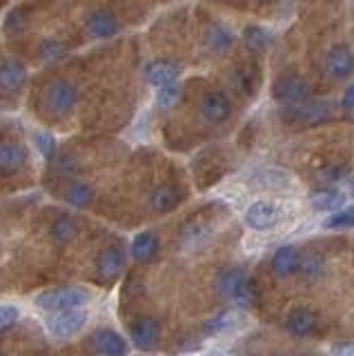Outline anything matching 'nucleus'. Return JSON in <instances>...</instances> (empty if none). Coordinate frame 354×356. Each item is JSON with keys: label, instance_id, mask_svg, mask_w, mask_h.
<instances>
[{"label": "nucleus", "instance_id": "obj_1", "mask_svg": "<svg viewBox=\"0 0 354 356\" xmlns=\"http://www.w3.org/2000/svg\"><path fill=\"white\" fill-rule=\"evenodd\" d=\"M87 300H90V294L83 287H61V289H49V292H42L36 303L47 309V312H63V309H76L83 307Z\"/></svg>", "mask_w": 354, "mask_h": 356}, {"label": "nucleus", "instance_id": "obj_2", "mask_svg": "<svg viewBox=\"0 0 354 356\" xmlns=\"http://www.w3.org/2000/svg\"><path fill=\"white\" fill-rule=\"evenodd\" d=\"M272 94L283 105L301 107L307 103V98H309V85L305 83V78L296 76V74H287V76H281L279 81L274 83Z\"/></svg>", "mask_w": 354, "mask_h": 356}, {"label": "nucleus", "instance_id": "obj_3", "mask_svg": "<svg viewBox=\"0 0 354 356\" xmlns=\"http://www.w3.org/2000/svg\"><path fill=\"white\" fill-rule=\"evenodd\" d=\"M85 323H87V314L81 307L51 312V314L47 316V332L54 339H70L83 330Z\"/></svg>", "mask_w": 354, "mask_h": 356}, {"label": "nucleus", "instance_id": "obj_4", "mask_svg": "<svg viewBox=\"0 0 354 356\" xmlns=\"http://www.w3.org/2000/svg\"><path fill=\"white\" fill-rule=\"evenodd\" d=\"M76 100H79V92L70 81H54L45 92V105L51 114H70Z\"/></svg>", "mask_w": 354, "mask_h": 356}, {"label": "nucleus", "instance_id": "obj_5", "mask_svg": "<svg viewBox=\"0 0 354 356\" xmlns=\"http://www.w3.org/2000/svg\"><path fill=\"white\" fill-rule=\"evenodd\" d=\"M125 267V252L120 248H107L98 254L96 261V272H98V281L109 283L123 272Z\"/></svg>", "mask_w": 354, "mask_h": 356}, {"label": "nucleus", "instance_id": "obj_6", "mask_svg": "<svg viewBox=\"0 0 354 356\" xmlns=\"http://www.w3.org/2000/svg\"><path fill=\"white\" fill-rule=\"evenodd\" d=\"M323 67L332 78H348L354 72V54L346 44H337L328 51Z\"/></svg>", "mask_w": 354, "mask_h": 356}, {"label": "nucleus", "instance_id": "obj_7", "mask_svg": "<svg viewBox=\"0 0 354 356\" xmlns=\"http://www.w3.org/2000/svg\"><path fill=\"white\" fill-rule=\"evenodd\" d=\"M279 207L268 203V200H259V203L250 205V209L246 211V222L252 229H270L279 222Z\"/></svg>", "mask_w": 354, "mask_h": 356}, {"label": "nucleus", "instance_id": "obj_8", "mask_svg": "<svg viewBox=\"0 0 354 356\" xmlns=\"http://www.w3.org/2000/svg\"><path fill=\"white\" fill-rule=\"evenodd\" d=\"M120 29L118 25V20L116 16L112 14V11H94V14L87 18L85 22V31H87V36H92V38H98V40H103V38H112L116 36Z\"/></svg>", "mask_w": 354, "mask_h": 356}, {"label": "nucleus", "instance_id": "obj_9", "mask_svg": "<svg viewBox=\"0 0 354 356\" xmlns=\"http://www.w3.org/2000/svg\"><path fill=\"white\" fill-rule=\"evenodd\" d=\"M181 74V67L172 60H152L145 67V81L154 87L172 85Z\"/></svg>", "mask_w": 354, "mask_h": 356}, {"label": "nucleus", "instance_id": "obj_10", "mask_svg": "<svg viewBox=\"0 0 354 356\" xmlns=\"http://www.w3.org/2000/svg\"><path fill=\"white\" fill-rule=\"evenodd\" d=\"M201 114L207 122L218 125V122L227 120V116H230V100L220 92H209L201 100Z\"/></svg>", "mask_w": 354, "mask_h": 356}, {"label": "nucleus", "instance_id": "obj_11", "mask_svg": "<svg viewBox=\"0 0 354 356\" xmlns=\"http://www.w3.org/2000/svg\"><path fill=\"white\" fill-rule=\"evenodd\" d=\"M94 348L103 356H125L127 354L125 339L112 330H96L94 332Z\"/></svg>", "mask_w": 354, "mask_h": 356}, {"label": "nucleus", "instance_id": "obj_12", "mask_svg": "<svg viewBox=\"0 0 354 356\" xmlns=\"http://www.w3.org/2000/svg\"><path fill=\"white\" fill-rule=\"evenodd\" d=\"M314 314L307 307H296L292 309L285 318V330L292 334V337H307L309 332L314 330Z\"/></svg>", "mask_w": 354, "mask_h": 356}, {"label": "nucleus", "instance_id": "obj_13", "mask_svg": "<svg viewBox=\"0 0 354 356\" xmlns=\"http://www.w3.org/2000/svg\"><path fill=\"white\" fill-rule=\"evenodd\" d=\"M159 334H161V327H159L156 321L140 318L138 323H134V327H131V341L136 343V348L147 350V348H152V345H156Z\"/></svg>", "mask_w": 354, "mask_h": 356}, {"label": "nucleus", "instance_id": "obj_14", "mask_svg": "<svg viewBox=\"0 0 354 356\" xmlns=\"http://www.w3.org/2000/svg\"><path fill=\"white\" fill-rule=\"evenodd\" d=\"M27 152L18 143H0V170L3 172H16L25 165Z\"/></svg>", "mask_w": 354, "mask_h": 356}, {"label": "nucleus", "instance_id": "obj_15", "mask_svg": "<svg viewBox=\"0 0 354 356\" xmlns=\"http://www.w3.org/2000/svg\"><path fill=\"white\" fill-rule=\"evenodd\" d=\"M27 72L25 67L18 60H5L0 63V87L9 89V92H16V89L25 83Z\"/></svg>", "mask_w": 354, "mask_h": 356}, {"label": "nucleus", "instance_id": "obj_16", "mask_svg": "<svg viewBox=\"0 0 354 356\" xmlns=\"http://www.w3.org/2000/svg\"><path fill=\"white\" fill-rule=\"evenodd\" d=\"M298 265V254L294 248H279L272 256V272L279 278L292 276Z\"/></svg>", "mask_w": 354, "mask_h": 356}, {"label": "nucleus", "instance_id": "obj_17", "mask_svg": "<svg viewBox=\"0 0 354 356\" xmlns=\"http://www.w3.org/2000/svg\"><path fill=\"white\" fill-rule=\"evenodd\" d=\"M156 252H159V238L152 232H140L134 238V243H131V256L140 263L152 261Z\"/></svg>", "mask_w": 354, "mask_h": 356}, {"label": "nucleus", "instance_id": "obj_18", "mask_svg": "<svg viewBox=\"0 0 354 356\" xmlns=\"http://www.w3.org/2000/svg\"><path fill=\"white\" fill-rule=\"evenodd\" d=\"M179 200H181V196L176 189L163 185L159 189H154L150 203H152V209L156 211V214H168V211H172L176 205H179Z\"/></svg>", "mask_w": 354, "mask_h": 356}, {"label": "nucleus", "instance_id": "obj_19", "mask_svg": "<svg viewBox=\"0 0 354 356\" xmlns=\"http://www.w3.org/2000/svg\"><path fill=\"white\" fill-rule=\"evenodd\" d=\"M248 274L239 270V267H232V270H223L218 276H216V292L220 296H225L232 300V296H234L236 287L241 285V281L246 278Z\"/></svg>", "mask_w": 354, "mask_h": 356}, {"label": "nucleus", "instance_id": "obj_20", "mask_svg": "<svg viewBox=\"0 0 354 356\" xmlns=\"http://www.w3.org/2000/svg\"><path fill=\"white\" fill-rule=\"evenodd\" d=\"M76 234H79V225H76L70 216H61L49 225V236H51L54 243H58V245L74 241Z\"/></svg>", "mask_w": 354, "mask_h": 356}, {"label": "nucleus", "instance_id": "obj_21", "mask_svg": "<svg viewBox=\"0 0 354 356\" xmlns=\"http://www.w3.org/2000/svg\"><path fill=\"white\" fill-rule=\"evenodd\" d=\"M343 203H346V198L337 189H325V192H316L312 196V207L319 211H339Z\"/></svg>", "mask_w": 354, "mask_h": 356}, {"label": "nucleus", "instance_id": "obj_22", "mask_svg": "<svg viewBox=\"0 0 354 356\" xmlns=\"http://www.w3.org/2000/svg\"><path fill=\"white\" fill-rule=\"evenodd\" d=\"M65 200H67L72 207L83 209V207L90 205V200H92V187L76 181V183L67 185V189H65Z\"/></svg>", "mask_w": 354, "mask_h": 356}, {"label": "nucleus", "instance_id": "obj_23", "mask_svg": "<svg viewBox=\"0 0 354 356\" xmlns=\"http://www.w3.org/2000/svg\"><path fill=\"white\" fill-rule=\"evenodd\" d=\"M232 300H234V303L239 307H243V309L252 307L254 303H257V283H254L250 276H246L241 281V285L236 287V292H234V296H232Z\"/></svg>", "mask_w": 354, "mask_h": 356}, {"label": "nucleus", "instance_id": "obj_24", "mask_svg": "<svg viewBox=\"0 0 354 356\" xmlns=\"http://www.w3.org/2000/svg\"><path fill=\"white\" fill-rule=\"evenodd\" d=\"M294 114L296 118H301L307 125H314V122H321L330 116V109L325 103H314V105H301V107H294Z\"/></svg>", "mask_w": 354, "mask_h": 356}, {"label": "nucleus", "instance_id": "obj_25", "mask_svg": "<svg viewBox=\"0 0 354 356\" xmlns=\"http://www.w3.org/2000/svg\"><path fill=\"white\" fill-rule=\"evenodd\" d=\"M205 44L212 51H223V49H227L230 44H232V33L225 27L212 25V27L207 29V33H205Z\"/></svg>", "mask_w": 354, "mask_h": 356}, {"label": "nucleus", "instance_id": "obj_26", "mask_svg": "<svg viewBox=\"0 0 354 356\" xmlns=\"http://www.w3.org/2000/svg\"><path fill=\"white\" fill-rule=\"evenodd\" d=\"M246 42H248V47L254 49V51H263L268 44L272 42V33L265 29V27H259V25H252L246 29Z\"/></svg>", "mask_w": 354, "mask_h": 356}, {"label": "nucleus", "instance_id": "obj_27", "mask_svg": "<svg viewBox=\"0 0 354 356\" xmlns=\"http://www.w3.org/2000/svg\"><path fill=\"white\" fill-rule=\"evenodd\" d=\"M325 229H343L354 225V207H343L339 211H332V216L323 222Z\"/></svg>", "mask_w": 354, "mask_h": 356}, {"label": "nucleus", "instance_id": "obj_28", "mask_svg": "<svg viewBox=\"0 0 354 356\" xmlns=\"http://www.w3.org/2000/svg\"><path fill=\"white\" fill-rule=\"evenodd\" d=\"M179 98H181V87L172 83V85H165L159 89V96H156V105L161 109H170L174 107L176 103H179Z\"/></svg>", "mask_w": 354, "mask_h": 356}, {"label": "nucleus", "instance_id": "obj_29", "mask_svg": "<svg viewBox=\"0 0 354 356\" xmlns=\"http://www.w3.org/2000/svg\"><path fill=\"white\" fill-rule=\"evenodd\" d=\"M34 145H36V149L40 152V156H45V159H51L54 147H56L54 136H51V134H47V131H36L34 134Z\"/></svg>", "mask_w": 354, "mask_h": 356}, {"label": "nucleus", "instance_id": "obj_30", "mask_svg": "<svg viewBox=\"0 0 354 356\" xmlns=\"http://www.w3.org/2000/svg\"><path fill=\"white\" fill-rule=\"evenodd\" d=\"M23 27H25V11L23 9H16L5 18V31L12 33V36L18 31H23Z\"/></svg>", "mask_w": 354, "mask_h": 356}, {"label": "nucleus", "instance_id": "obj_31", "mask_svg": "<svg viewBox=\"0 0 354 356\" xmlns=\"http://www.w3.org/2000/svg\"><path fill=\"white\" fill-rule=\"evenodd\" d=\"M18 318V309L14 305H0V332L9 330Z\"/></svg>", "mask_w": 354, "mask_h": 356}, {"label": "nucleus", "instance_id": "obj_32", "mask_svg": "<svg viewBox=\"0 0 354 356\" xmlns=\"http://www.w3.org/2000/svg\"><path fill=\"white\" fill-rule=\"evenodd\" d=\"M40 56L45 60H54V58H61L63 56V44L58 40H45L40 47Z\"/></svg>", "mask_w": 354, "mask_h": 356}, {"label": "nucleus", "instance_id": "obj_33", "mask_svg": "<svg viewBox=\"0 0 354 356\" xmlns=\"http://www.w3.org/2000/svg\"><path fill=\"white\" fill-rule=\"evenodd\" d=\"M343 107H346V109L354 107V83L346 89V94H343Z\"/></svg>", "mask_w": 354, "mask_h": 356}, {"label": "nucleus", "instance_id": "obj_34", "mask_svg": "<svg viewBox=\"0 0 354 356\" xmlns=\"http://www.w3.org/2000/svg\"><path fill=\"white\" fill-rule=\"evenodd\" d=\"M332 354L335 356H354V345H341V348H337Z\"/></svg>", "mask_w": 354, "mask_h": 356}, {"label": "nucleus", "instance_id": "obj_35", "mask_svg": "<svg viewBox=\"0 0 354 356\" xmlns=\"http://www.w3.org/2000/svg\"><path fill=\"white\" fill-rule=\"evenodd\" d=\"M350 189H352V194H354V181H352V185H350Z\"/></svg>", "mask_w": 354, "mask_h": 356}]
</instances>
